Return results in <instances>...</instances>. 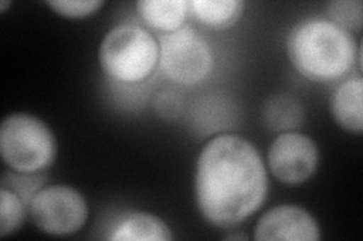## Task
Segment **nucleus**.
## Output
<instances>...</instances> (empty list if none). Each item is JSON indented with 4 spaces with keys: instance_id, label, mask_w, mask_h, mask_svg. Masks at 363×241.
I'll use <instances>...</instances> for the list:
<instances>
[{
    "instance_id": "f257e3e1",
    "label": "nucleus",
    "mask_w": 363,
    "mask_h": 241,
    "mask_svg": "<svg viewBox=\"0 0 363 241\" xmlns=\"http://www.w3.org/2000/svg\"><path fill=\"white\" fill-rule=\"evenodd\" d=\"M267 193V169L253 143L223 134L203 146L196 170V199L212 226L241 225L262 206Z\"/></svg>"
},
{
    "instance_id": "f03ea898",
    "label": "nucleus",
    "mask_w": 363,
    "mask_h": 241,
    "mask_svg": "<svg viewBox=\"0 0 363 241\" xmlns=\"http://www.w3.org/2000/svg\"><path fill=\"white\" fill-rule=\"evenodd\" d=\"M286 52L295 70L316 83L335 82L356 61L360 64V49L351 32L325 18H308L295 25L286 40Z\"/></svg>"
},
{
    "instance_id": "7ed1b4c3",
    "label": "nucleus",
    "mask_w": 363,
    "mask_h": 241,
    "mask_svg": "<svg viewBox=\"0 0 363 241\" xmlns=\"http://www.w3.org/2000/svg\"><path fill=\"white\" fill-rule=\"evenodd\" d=\"M99 61L104 71L121 83H138L159 62V44L150 32L135 25H120L100 44Z\"/></svg>"
},
{
    "instance_id": "20e7f679",
    "label": "nucleus",
    "mask_w": 363,
    "mask_h": 241,
    "mask_svg": "<svg viewBox=\"0 0 363 241\" xmlns=\"http://www.w3.org/2000/svg\"><path fill=\"white\" fill-rule=\"evenodd\" d=\"M0 153L18 174H38L56 158V139L49 125L29 113L8 114L0 127Z\"/></svg>"
},
{
    "instance_id": "39448f33",
    "label": "nucleus",
    "mask_w": 363,
    "mask_h": 241,
    "mask_svg": "<svg viewBox=\"0 0 363 241\" xmlns=\"http://www.w3.org/2000/svg\"><path fill=\"white\" fill-rule=\"evenodd\" d=\"M159 65L173 82L191 86L211 76L213 53L199 32L180 28L159 40Z\"/></svg>"
},
{
    "instance_id": "423d86ee",
    "label": "nucleus",
    "mask_w": 363,
    "mask_h": 241,
    "mask_svg": "<svg viewBox=\"0 0 363 241\" xmlns=\"http://www.w3.org/2000/svg\"><path fill=\"white\" fill-rule=\"evenodd\" d=\"M29 216L41 233L64 237L77 233L88 219L85 198L70 186L40 189L29 205Z\"/></svg>"
},
{
    "instance_id": "0eeeda50",
    "label": "nucleus",
    "mask_w": 363,
    "mask_h": 241,
    "mask_svg": "<svg viewBox=\"0 0 363 241\" xmlns=\"http://www.w3.org/2000/svg\"><path fill=\"white\" fill-rule=\"evenodd\" d=\"M320 151L316 143L301 133L286 131L272 141L268 151V167L283 184L298 186L308 181L318 167Z\"/></svg>"
},
{
    "instance_id": "6e6552de",
    "label": "nucleus",
    "mask_w": 363,
    "mask_h": 241,
    "mask_svg": "<svg viewBox=\"0 0 363 241\" xmlns=\"http://www.w3.org/2000/svg\"><path fill=\"white\" fill-rule=\"evenodd\" d=\"M255 240L318 241L321 229L315 217L297 205H279L267 211L255 228Z\"/></svg>"
},
{
    "instance_id": "1a4fd4ad",
    "label": "nucleus",
    "mask_w": 363,
    "mask_h": 241,
    "mask_svg": "<svg viewBox=\"0 0 363 241\" xmlns=\"http://www.w3.org/2000/svg\"><path fill=\"white\" fill-rule=\"evenodd\" d=\"M330 110L333 119L345 131H363V80L351 77L340 83L332 95Z\"/></svg>"
},
{
    "instance_id": "9d476101",
    "label": "nucleus",
    "mask_w": 363,
    "mask_h": 241,
    "mask_svg": "<svg viewBox=\"0 0 363 241\" xmlns=\"http://www.w3.org/2000/svg\"><path fill=\"white\" fill-rule=\"evenodd\" d=\"M109 238L113 241H169L174 237L161 217L150 213H133L113 226Z\"/></svg>"
},
{
    "instance_id": "9b49d317",
    "label": "nucleus",
    "mask_w": 363,
    "mask_h": 241,
    "mask_svg": "<svg viewBox=\"0 0 363 241\" xmlns=\"http://www.w3.org/2000/svg\"><path fill=\"white\" fill-rule=\"evenodd\" d=\"M136 11L150 28L172 33L184 28L189 2L186 0H141L136 4Z\"/></svg>"
},
{
    "instance_id": "f8f14e48",
    "label": "nucleus",
    "mask_w": 363,
    "mask_h": 241,
    "mask_svg": "<svg viewBox=\"0 0 363 241\" xmlns=\"http://www.w3.org/2000/svg\"><path fill=\"white\" fill-rule=\"evenodd\" d=\"M303 118V106L291 95H274L265 102L264 121L267 127L272 131H294L300 127Z\"/></svg>"
},
{
    "instance_id": "ddd939ff",
    "label": "nucleus",
    "mask_w": 363,
    "mask_h": 241,
    "mask_svg": "<svg viewBox=\"0 0 363 241\" xmlns=\"http://www.w3.org/2000/svg\"><path fill=\"white\" fill-rule=\"evenodd\" d=\"M189 8L203 25L215 29L233 26L244 11V2L240 0H194Z\"/></svg>"
},
{
    "instance_id": "4468645a",
    "label": "nucleus",
    "mask_w": 363,
    "mask_h": 241,
    "mask_svg": "<svg viewBox=\"0 0 363 241\" xmlns=\"http://www.w3.org/2000/svg\"><path fill=\"white\" fill-rule=\"evenodd\" d=\"M26 204L8 187L0 189V235L8 237L17 233L26 214Z\"/></svg>"
},
{
    "instance_id": "2eb2a0df",
    "label": "nucleus",
    "mask_w": 363,
    "mask_h": 241,
    "mask_svg": "<svg viewBox=\"0 0 363 241\" xmlns=\"http://www.w3.org/2000/svg\"><path fill=\"white\" fill-rule=\"evenodd\" d=\"M328 20L348 32L363 26V5L360 0H337L327 5Z\"/></svg>"
},
{
    "instance_id": "dca6fc26",
    "label": "nucleus",
    "mask_w": 363,
    "mask_h": 241,
    "mask_svg": "<svg viewBox=\"0 0 363 241\" xmlns=\"http://www.w3.org/2000/svg\"><path fill=\"white\" fill-rule=\"evenodd\" d=\"M45 5L62 17L84 18L96 14L104 6V2L101 0H52Z\"/></svg>"
},
{
    "instance_id": "f3484780",
    "label": "nucleus",
    "mask_w": 363,
    "mask_h": 241,
    "mask_svg": "<svg viewBox=\"0 0 363 241\" xmlns=\"http://www.w3.org/2000/svg\"><path fill=\"white\" fill-rule=\"evenodd\" d=\"M184 109V101L174 90H162L155 100V110L162 119L173 121L176 119Z\"/></svg>"
},
{
    "instance_id": "a211bd4d",
    "label": "nucleus",
    "mask_w": 363,
    "mask_h": 241,
    "mask_svg": "<svg viewBox=\"0 0 363 241\" xmlns=\"http://www.w3.org/2000/svg\"><path fill=\"white\" fill-rule=\"evenodd\" d=\"M11 5V2H0V13H5V9Z\"/></svg>"
}]
</instances>
